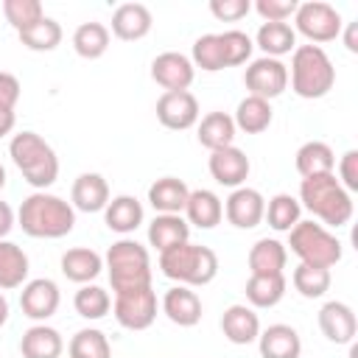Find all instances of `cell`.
Instances as JSON below:
<instances>
[{"label":"cell","mask_w":358,"mask_h":358,"mask_svg":"<svg viewBox=\"0 0 358 358\" xmlns=\"http://www.w3.org/2000/svg\"><path fill=\"white\" fill-rule=\"evenodd\" d=\"M294 288L305 296V299H319L327 294L330 288V268H322V266H308V263H299L294 268Z\"/></svg>","instance_id":"40"},{"label":"cell","mask_w":358,"mask_h":358,"mask_svg":"<svg viewBox=\"0 0 358 358\" xmlns=\"http://www.w3.org/2000/svg\"><path fill=\"white\" fill-rule=\"evenodd\" d=\"M338 182L347 193H355L358 190V151L350 148L341 159H338Z\"/></svg>","instance_id":"46"},{"label":"cell","mask_w":358,"mask_h":358,"mask_svg":"<svg viewBox=\"0 0 358 358\" xmlns=\"http://www.w3.org/2000/svg\"><path fill=\"white\" fill-rule=\"evenodd\" d=\"M221 333L227 336V341H232L238 347L257 341L260 319H257L255 308H249V305H229L224 310V316H221Z\"/></svg>","instance_id":"20"},{"label":"cell","mask_w":358,"mask_h":358,"mask_svg":"<svg viewBox=\"0 0 358 358\" xmlns=\"http://www.w3.org/2000/svg\"><path fill=\"white\" fill-rule=\"evenodd\" d=\"M193 76H196V67H193V62L185 53L165 50V53H159L151 62V78L159 87H165V92H182V90H187L193 84Z\"/></svg>","instance_id":"12"},{"label":"cell","mask_w":358,"mask_h":358,"mask_svg":"<svg viewBox=\"0 0 358 358\" xmlns=\"http://www.w3.org/2000/svg\"><path fill=\"white\" fill-rule=\"evenodd\" d=\"M8 322V299L0 294V327Z\"/></svg>","instance_id":"51"},{"label":"cell","mask_w":358,"mask_h":358,"mask_svg":"<svg viewBox=\"0 0 358 358\" xmlns=\"http://www.w3.org/2000/svg\"><path fill=\"white\" fill-rule=\"evenodd\" d=\"M20 92H22V87H20L17 76L0 70V106L3 109H14L17 101H20Z\"/></svg>","instance_id":"47"},{"label":"cell","mask_w":358,"mask_h":358,"mask_svg":"<svg viewBox=\"0 0 358 358\" xmlns=\"http://www.w3.org/2000/svg\"><path fill=\"white\" fill-rule=\"evenodd\" d=\"M151 25H154V17H151L148 6H143V3H123L112 14V34L123 42L143 39L151 31Z\"/></svg>","instance_id":"18"},{"label":"cell","mask_w":358,"mask_h":358,"mask_svg":"<svg viewBox=\"0 0 358 358\" xmlns=\"http://www.w3.org/2000/svg\"><path fill=\"white\" fill-rule=\"evenodd\" d=\"M103 268V257L95 252V249H87V246H76V249H67L62 255V274L70 280V282H78V285H87L92 282Z\"/></svg>","instance_id":"24"},{"label":"cell","mask_w":358,"mask_h":358,"mask_svg":"<svg viewBox=\"0 0 358 358\" xmlns=\"http://www.w3.org/2000/svg\"><path fill=\"white\" fill-rule=\"evenodd\" d=\"M319 330L333 344H352V338L358 333L355 310L347 302H336V299L324 302L322 310H319Z\"/></svg>","instance_id":"16"},{"label":"cell","mask_w":358,"mask_h":358,"mask_svg":"<svg viewBox=\"0 0 358 358\" xmlns=\"http://www.w3.org/2000/svg\"><path fill=\"white\" fill-rule=\"evenodd\" d=\"M157 291L151 285L145 288H134V291H123V294H115V319L120 327L126 330H145L154 324L157 319Z\"/></svg>","instance_id":"9"},{"label":"cell","mask_w":358,"mask_h":358,"mask_svg":"<svg viewBox=\"0 0 358 358\" xmlns=\"http://www.w3.org/2000/svg\"><path fill=\"white\" fill-rule=\"evenodd\" d=\"M221 218H224V204L213 190H207V187L190 190L187 204H185V221L187 224H193L199 229H213L221 224Z\"/></svg>","instance_id":"23"},{"label":"cell","mask_w":358,"mask_h":358,"mask_svg":"<svg viewBox=\"0 0 358 358\" xmlns=\"http://www.w3.org/2000/svg\"><path fill=\"white\" fill-rule=\"evenodd\" d=\"M159 271L168 280H173L179 285H187V288L207 285L218 274V255L210 246L185 241L173 249L159 252Z\"/></svg>","instance_id":"3"},{"label":"cell","mask_w":358,"mask_h":358,"mask_svg":"<svg viewBox=\"0 0 358 358\" xmlns=\"http://www.w3.org/2000/svg\"><path fill=\"white\" fill-rule=\"evenodd\" d=\"M20 42H22L28 50H36V53L56 50L59 42H62V25H59L53 17H42V20L34 22L31 28L20 31Z\"/></svg>","instance_id":"38"},{"label":"cell","mask_w":358,"mask_h":358,"mask_svg":"<svg viewBox=\"0 0 358 358\" xmlns=\"http://www.w3.org/2000/svg\"><path fill=\"white\" fill-rule=\"evenodd\" d=\"M271 117H274V112H271V103L268 101L255 98V95H246L238 103L232 120H235V129H241L246 134H260V131H266L271 126Z\"/></svg>","instance_id":"34"},{"label":"cell","mask_w":358,"mask_h":358,"mask_svg":"<svg viewBox=\"0 0 358 358\" xmlns=\"http://www.w3.org/2000/svg\"><path fill=\"white\" fill-rule=\"evenodd\" d=\"M288 246L299 257V263L330 268L341 260V241L316 221H296L288 229Z\"/></svg>","instance_id":"7"},{"label":"cell","mask_w":358,"mask_h":358,"mask_svg":"<svg viewBox=\"0 0 358 358\" xmlns=\"http://www.w3.org/2000/svg\"><path fill=\"white\" fill-rule=\"evenodd\" d=\"M187 238H190V224H187L182 215L159 213V215H154V221L148 224V243H151L157 252L173 249V246H179V243H185Z\"/></svg>","instance_id":"26"},{"label":"cell","mask_w":358,"mask_h":358,"mask_svg":"<svg viewBox=\"0 0 358 358\" xmlns=\"http://www.w3.org/2000/svg\"><path fill=\"white\" fill-rule=\"evenodd\" d=\"M106 271L115 294L151 285V257L148 249L131 238H120L106 249Z\"/></svg>","instance_id":"6"},{"label":"cell","mask_w":358,"mask_h":358,"mask_svg":"<svg viewBox=\"0 0 358 358\" xmlns=\"http://www.w3.org/2000/svg\"><path fill=\"white\" fill-rule=\"evenodd\" d=\"M62 350H64L62 333L56 327H48L45 322L28 327L20 341L22 358H62Z\"/></svg>","instance_id":"25"},{"label":"cell","mask_w":358,"mask_h":358,"mask_svg":"<svg viewBox=\"0 0 358 358\" xmlns=\"http://www.w3.org/2000/svg\"><path fill=\"white\" fill-rule=\"evenodd\" d=\"M218 39H221V48H224V62H227V67H238V64H246V62H249V56H252V50H255V42H252L249 34L232 28V31L218 34Z\"/></svg>","instance_id":"43"},{"label":"cell","mask_w":358,"mask_h":358,"mask_svg":"<svg viewBox=\"0 0 358 358\" xmlns=\"http://www.w3.org/2000/svg\"><path fill=\"white\" fill-rule=\"evenodd\" d=\"M296 0H257L255 11L263 17V22H285L296 11Z\"/></svg>","instance_id":"44"},{"label":"cell","mask_w":358,"mask_h":358,"mask_svg":"<svg viewBox=\"0 0 358 358\" xmlns=\"http://www.w3.org/2000/svg\"><path fill=\"white\" fill-rule=\"evenodd\" d=\"M73 308H76V313H78L81 319L95 322V319H103V316L109 313V308H112V296H109L106 288L87 282V285H81V288L76 291V296H73Z\"/></svg>","instance_id":"37"},{"label":"cell","mask_w":358,"mask_h":358,"mask_svg":"<svg viewBox=\"0 0 358 358\" xmlns=\"http://www.w3.org/2000/svg\"><path fill=\"white\" fill-rule=\"evenodd\" d=\"M344 45H347V50H350V53H358V25H355V22H347Z\"/></svg>","instance_id":"50"},{"label":"cell","mask_w":358,"mask_h":358,"mask_svg":"<svg viewBox=\"0 0 358 358\" xmlns=\"http://www.w3.org/2000/svg\"><path fill=\"white\" fill-rule=\"evenodd\" d=\"M73 48L81 59H101L109 50V28L103 22H81L73 31Z\"/></svg>","instance_id":"35"},{"label":"cell","mask_w":358,"mask_h":358,"mask_svg":"<svg viewBox=\"0 0 358 358\" xmlns=\"http://www.w3.org/2000/svg\"><path fill=\"white\" fill-rule=\"evenodd\" d=\"M3 14H6V22L20 34L34 22H39L45 17V8L39 0H3Z\"/></svg>","instance_id":"42"},{"label":"cell","mask_w":358,"mask_h":358,"mask_svg":"<svg viewBox=\"0 0 358 358\" xmlns=\"http://www.w3.org/2000/svg\"><path fill=\"white\" fill-rule=\"evenodd\" d=\"M103 221L112 232L129 235L143 224V204L134 196H115L109 199V204L103 207Z\"/></svg>","instance_id":"27"},{"label":"cell","mask_w":358,"mask_h":358,"mask_svg":"<svg viewBox=\"0 0 358 358\" xmlns=\"http://www.w3.org/2000/svg\"><path fill=\"white\" fill-rule=\"evenodd\" d=\"M157 120L165 129L185 131L199 123V101L190 90L182 92H162L157 101Z\"/></svg>","instance_id":"11"},{"label":"cell","mask_w":358,"mask_h":358,"mask_svg":"<svg viewBox=\"0 0 358 358\" xmlns=\"http://www.w3.org/2000/svg\"><path fill=\"white\" fill-rule=\"evenodd\" d=\"M17 221L25 235L31 238H64L76 227V210L62 196L36 190L28 199H22Z\"/></svg>","instance_id":"1"},{"label":"cell","mask_w":358,"mask_h":358,"mask_svg":"<svg viewBox=\"0 0 358 358\" xmlns=\"http://www.w3.org/2000/svg\"><path fill=\"white\" fill-rule=\"evenodd\" d=\"M8 154H11L14 165L20 168L22 179L31 187L45 190V187H50L56 182V176H59V157L36 131L14 134L11 143H8Z\"/></svg>","instance_id":"5"},{"label":"cell","mask_w":358,"mask_h":358,"mask_svg":"<svg viewBox=\"0 0 358 358\" xmlns=\"http://www.w3.org/2000/svg\"><path fill=\"white\" fill-rule=\"evenodd\" d=\"M299 215H302V204H299V199H294L291 193H277V196H271L268 204H266V213H263V218L268 221V227L277 229V232H288L296 221H302Z\"/></svg>","instance_id":"36"},{"label":"cell","mask_w":358,"mask_h":358,"mask_svg":"<svg viewBox=\"0 0 358 358\" xmlns=\"http://www.w3.org/2000/svg\"><path fill=\"white\" fill-rule=\"evenodd\" d=\"M285 274H252L246 280L249 308H274L285 296Z\"/></svg>","instance_id":"30"},{"label":"cell","mask_w":358,"mask_h":358,"mask_svg":"<svg viewBox=\"0 0 358 358\" xmlns=\"http://www.w3.org/2000/svg\"><path fill=\"white\" fill-rule=\"evenodd\" d=\"M59 302H62V294H59V285L48 277H39V280H31L22 285L20 291V308L28 319L34 322H45L50 319L56 310H59Z\"/></svg>","instance_id":"14"},{"label":"cell","mask_w":358,"mask_h":358,"mask_svg":"<svg viewBox=\"0 0 358 358\" xmlns=\"http://www.w3.org/2000/svg\"><path fill=\"white\" fill-rule=\"evenodd\" d=\"M288 263V249L277 238H260L249 249V271L252 274H282Z\"/></svg>","instance_id":"29"},{"label":"cell","mask_w":358,"mask_h":358,"mask_svg":"<svg viewBox=\"0 0 358 358\" xmlns=\"http://www.w3.org/2000/svg\"><path fill=\"white\" fill-rule=\"evenodd\" d=\"M260 358H299L302 338L291 324H268L257 336Z\"/></svg>","instance_id":"21"},{"label":"cell","mask_w":358,"mask_h":358,"mask_svg":"<svg viewBox=\"0 0 358 358\" xmlns=\"http://www.w3.org/2000/svg\"><path fill=\"white\" fill-rule=\"evenodd\" d=\"M299 204L327 227H344L352 218V196L341 187L336 173L308 176L299 185Z\"/></svg>","instance_id":"2"},{"label":"cell","mask_w":358,"mask_h":358,"mask_svg":"<svg viewBox=\"0 0 358 358\" xmlns=\"http://www.w3.org/2000/svg\"><path fill=\"white\" fill-rule=\"evenodd\" d=\"M187 196H190V187L176 176H162L148 187V204L157 210V215L159 213L182 215L185 204H187Z\"/></svg>","instance_id":"22"},{"label":"cell","mask_w":358,"mask_h":358,"mask_svg":"<svg viewBox=\"0 0 358 358\" xmlns=\"http://www.w3.org/2000/svg\"><path fill=\"white\" fill-rule=\"evenodd\" d=\"M291 90L299 98H324L336 84V67L324 48L319 45H296L291 56V73H288Z\"/></svg>","instance_id":"4"},{"label":"cell","mask_w":358,"mask_h":358,"mask_svg":"<svg viewBox=\"0 0 358 358\" xmlns=\"http://www.w3.org/2000/svg\"><path fill=\"white\" fill-rule=\"evenodd\" d=\"M235 120H232V115H227V112H210V115H204L201 117V123H199V143L204 145V148H210V151H218V148H227V145H232V140H235Z\"/></svg>","instance_id":"33"},{"label":"cell","mask_w":358,"mask_h":358,"mask_svg":"<svg viewBox=\"0 0 358 358\" xmlns=\"http://www.w3.org/2000/svg\"><path fill=\"white\" fill-rule=\"evenodd\" d=\"M255 45L268 59H280L296 48V34L288 22H263L255 34Z\"/></svg>","instance_id":"32"},{"label":"cell","mask_w":358,"mask_h":358,"mask_svg":"<svg viewBox=\"0 0 358 358\" xmlns=\"http://www.w3.org/2000/svg\"><path fill=\"white\" fill-rule=\"evenodd\" d=\"M263 213H266V199L260 190L255 187H235L224 204V215L232 227L238 229H255L260 221H263Z\"/></svg>","instance_id":"13"},{"label":"cell","mask_w":358,"mask_h":358,"mask_svg":"<svg viewBox=\"0 0 358 358\" xmlns=\"http://www.w3.org/2000/svg\"><path fill=\"white\" fill-rule=\"evenodd\" d=\"M28 280V255L14 241H0V291L20 288Z\"/></svg>","instance_id":"31"},{"label":"cell","mask_w":358,"mask_h":358,"mask_svg":"<svg viewBox=\"0 0 358 358\" xmlns=\"http://www.w3.org/2000/svg\"><path fill=\"white\" fill-rule=\"evenodd\" d=\"M210 11L221 22H238L241 17L252 11V3L249 0H210Z\"/></svg>","instance_id":"45"},{"label":"cell","mask_w":358,"mask_h":358,"mask_svg":"<svg viewBox=\"0 0 358 358\" xmlns=\"http://www.w3.org/2000/svg\"><path fill=\"white\" fill-rule=\"evenodd\" d=\"M341 14L324 3V0H308L299 3L294 11V34H302L310 45L316 42L322 48V42H333L341 36Z\"/></svg>","instance_id":"8"},{"label":"cell","mask_w":358,"mask_h":358,"mask_svg":"<svg viewBox=\"0 0 358 358\" xmlns=\"http://www.w3.org/2000/svg\"><path fill=\"white\" fill-rule=\"evenodd\" d=\"M11 229H14V210L6 201H0V241H6Z\"/></svg>","instance_id":"48"},{"label":"cell","mask_w":358,"mask_h":358,"mask_svg":"<svg viewBox=\"0 0 358 358\" xmlns=\"http://www.w3.org/2000/svg\"><path fill=\"white\" fill-rule=\"evenodd\" d=\"M70 204L81 213H101L109 204V185L101 173H81L70 187Z\"/></svg>","instance_id":"19"},{"label":"cell","mask_w":358,"mask_h":358,"mask_svg":"<svg viewBox=\"0 0 358 358\" xmlns=\"http://www.w3.org/2000/svg\"><path fill=\"white\" fill-rule=\"evenodd\" d=\"M14 126H17V115H14V109H3V106H0V137L11 134Z\"/></svg>","instance_id":"49"},{"label":"cell","mask_w":358,"mask_h":358,"mask_svg":"<svg viewBox=\"0 0 358 358\" xmlns=\"http://www.w3.org/2000/svg\"><path fill=\"white\" fill-rule=\"evenodd\" d=\"M201 299H199V294L193 291V288H187V285H173V288H168L165 291V296H162V313L173 322V324H179V327H193V324H199L201 322Z\"/></svg>","instance_id":"17"},{"label":"cell","mask_w":358,"mask_h":358,"mask_svg":"<svg viewBox=\"0 0 358 358\" xmlns=\"http://www.w3.org/2000/svg\"><path fill=\"white\" fill-rule=\"evenodd\" d=\"M190 62H193V67H201L204 73H218V70H224L227 62H224V48H221L218 34H201V36L193 42Z\"/></svg>","instance_id":"41"},{"label":"cell","mask_w":358,"mask_h":358,"mask_svg":"<svg viewBox=\"0 0 358 358\" xmlns=\"http://www.w3.org/2000/svg\"><path fill=\"white\" fill-rule=\"evenodd\" d=\"M70 358H112V347L109 338L98 330V327H84L78 330L70 344H67Z\"/></svg>","instance_id":"39"},{"label":"cell","mask_w":358,"mask_h":358,"mask_svg":"<svg viewBox=\"0 0 358 358\" xmlns=\"http://www.w3.org/2000/svg\"><path fill=\"white\" fill-rule=\"evenodd\" d=\"M294 165H296V171H299L302 179L319 176V173H333V168H336V154H333V148H330L327 143H322V140H308V143L299 145Z\"/></svg>","instance_id":"28"},{"label":"cell","mask_w":358,"mask_h":358,"mask_svg":"<svg viewBox=\"0 0 358 358\" xmlns=\"http://www.w3.org/2000/svg\"><path fill=\"white\" fill-rule=\"evenodd\" d=\"M3 187H6V168L0 165V190H3Z\"/></svg>","instance_id":"52"},{"label":"cell","mask_w":358,"mask_h":358,"mask_svg":"<svg viewBox=\"0 0 358 358\" xmlns=\"http://www.w3.org/2000/svg\"><path fill=\"white\" fill-rule=\"evenodd\" d=\"M207 168H210V176L224 185V187H241L252 171L249 165V157L235 148V145H227V148H218V151H210V159H207Z\"/></svg>","instance_id":"15"},{"label":"cell","mask_w":358,"mask_h":358,"mask_svg":"<svg viewBox=\"0 0 358 358\" xmlns=\"http://www.w3.org/2000/svg\"><path fill=\"white\" fill-rule=\"evenodd\" d=\"M243 84H246L249 95L271 101L288 90V67L280 59L260 56V59L249 62V67L243 73Z\"/></svg>","instance_id":"10"}]
</instances>
